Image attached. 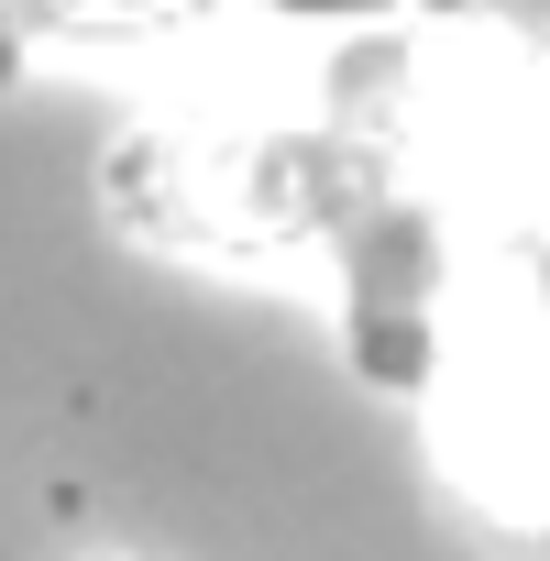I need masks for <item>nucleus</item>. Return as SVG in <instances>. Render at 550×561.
I'll return each mask as SVG.
<instances>
[{"label":"nucleus","mask_w":550,"mask_h":561,"mask_svg":"<svg viewBox=\"0 0 550 561\" xmlns=\"http://www.w3.org/2000/svg\"><path fill=\"white\" fill-rule=\"evenodd\" d=\"M275 23H364V12H386V0H264Z\"/></svg>","instance_id":"1"}]
</instances>
